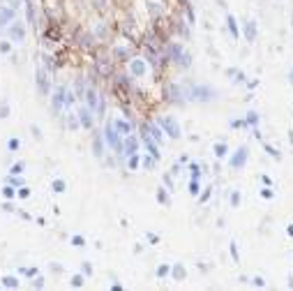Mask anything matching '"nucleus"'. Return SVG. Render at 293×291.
Wrapping results in <instances>:
<instances>
[{"label": "nucleus", "mask_w": 293, "mask_h": 291, "mask_svg": "<svg viewBox=\"0 0 293 291\" xmlns=\"http://www.w3.org/2000/svg\"><path fill=\"white\" fill-rule=\"evenodd\" d=\"M104 139H106V143H109L115 153H120V155H123V141H120V132H118V127H115L113 123H106Z\"/></svg>", "instance_id": "1"}, {"label": "nucleus", "mask_w": 293, "mask_h": 291, "mask_svg": "<svg viewBox=\"0 0 293 291\" xmlns=\"http://www.w3.org/2000/svg\"><path fill=\"white\" fill-rule=\"evenodd\" d=\"M189 97L196 102H208V100H215V91L208 88V85H194L189 91Z\"/></svg>", "instance_id": "2"}, {"label": "nucleus", "mask_w": 293, "mask_h": 291, "mask_svg": "<svg viewBox=\"0 0 293 291\" xmlns=\"http://www.w3.org/2000/svg\"><path fill=\"white\" fill-rule=\"evenodd\" d=\"M169 55L173 58L175 63H178L180 67H189V63H192V61H189V53H185V51L180 49L178 44H171V46H169Z\"/></svg>", "instance_id": "3"}, {"label": "nucleus", "mask_w": 293, "mask_h": 291, "mask_svg": "<svg viewBox=\"0 0 293 291\" xmlns=\"http://www.w3.org/2000/svg\"><path fill=\"white\" fill-rule=\"evenodd\" d=\"M141 139H143V143H145V148H148V153L153 157H159V148H157V143H155V139L148 134V125H143L141 127Z\"/></svg>", "instance_id": "4"}, {"label": "nucleus", "mask_w": 293, "mask_h": 291, "mask_svg": "<svg viewBox=\"0 0 293 291\" xmlns=\"http://www.w3.org/2000/svg\"><path fill=\"white\" fill-rule=\"evenodd\" d=\"M159 125L169 132L171 139H178V136H180V125L173 121V118H159Z\"/></svg>", "instance_id": "5"}, {"label": "nucleus", "mask_w": 293, "mask_h": 291, "mask_svg": "<svg viewBox=\"0 0 293 291\" xmlns=\"http://www.w3.org/2000/svg\"><path fill=\"white\" fill-rule=\"evenodd\" d=\"M247 155H249L247 146H243V148H238V153H236V155H233V160H231V169H243V166H245V162H247Z\"/></svg>", "instance_id": "6"}, {"label": "nucleus", "mask_w": 293, "mask_h": 291, "mask_svg": "<svg viewBox=\"0 0 293 291\" xmlns=\"http://www.w3.org/2000/svg\"><path fill=\"white\" fill-rule=\"evenodd\" d=\"M85 104H88V109L93 111H100V95H97V91H93V88H88L85 91Z\"/></svg>", "instance_id": "7"}, {"label": "nucleus", "mask_w": 293, "mask_h": 291, "mask_svg": "<svg viewBox=\"0 0 293 291\" xmlns=\"http://www.w3.org/2000/svg\"><path fill=\"white\" fill-rule=\"evenodd\" d=\"M35 74H37V85H40V93H42V95H49V88H51V85H49V76L44 74V70H42V67H37Z\"/></svg>", "instance_id": "8"}, {"label": "nucleus", "mask_w": 293, "mask_h": 291, "mask_svg": "<svg viewBox=\"0 0 293 291\" xmlns=\"http://www.w3.org/2000/svg\"><path fill=\"white\" fill-rule=\"evenodd\" d=\"M65 88H55V93H53V100H51V106H53V111H60L63 109V104H65Z\"/></svg>", "instance_id": "9"}, {"label": "nucleus", "mask_w": 293, "mask_h": 291, "mask_svg": "<svg viewBox=\"0 0 293 291\" xmlns=\"http://www.w3.org/2000/svg\"><path fill=\"white\" fill-rule=\"evenodd\" d=\"M129 72H132V76H143L145 74V63L141 61V58H134V61L129 63Z\"/></svg>", "instance_id": "10"}, {"label": "nucleus", "mask_w": 293, "mask_h": 291, "mask_svg": "<svg viewBox=\"0 0 293 291\" xmlns=\"http://www.w3.org/2000/svg\"><path fill=\"white\" fill-rule=\"evenodd\" d=\"M136 148H139V143H136V139L134 136H129L127 134V139H125V143H123V155H134L136 153Z\"/></svg>", "instance_id": "11"}, {"label": "nucleus", "mask_w": 293, "mask_h": 291, "mask_svg": "<svg viewBox=\"0 0 293 291\" xmlns=\"http://www.w3.org/2000/svg\"><path fill=\"white\" fill-rule=\"evenodd\" d=\"M10 35H12V40H14V42H23L25 28H23V25H19V23L12 25V28H10Z\"/></svg>", "instance_id": "12"}, {"label": "nucleus", "mask_w": 293, "mask_h": 291, "mask_svg": "<svg viewBox=\"0 0 293 291\" xmlns=\"http://www.w3.org/2000/svg\"><path fill=\"white\" fill-rule=\"evenodd\" d=\"M79 118H81V125H83L85 130H90V127H93V115H90V109H81L79 111Z\"/></svg>", "instance_id": "13"}, {"label": "nucleus", "mask_w": 293, "mask_h": 291, "mask_svg": "<svg viewBox=\"0 0 293 291\" xmlns=\"http://www.w3.org/2000/svg\"><path fill=\"white\" fill-rule=\"evenodd\" d=\"M245 35H247L249 42L256 40V23H254V21H247V23H245Z\"/></svg>", "instance_id": "14"}, {"label": "nucleus", "mask_w": 293, "mask_h": 291, "mask_svg": "<svg viewBox=\"0 0 293 291\" xmlns=\"http://www.w3.org/2000/svg\"><path fill=\"white\" fill-rule=\"evenodd\" d=\"M113 125L118 127V132H120V134H125V136L132 132V123H127V121H113Z\"/></svg>", "instance_id": "15"}, {"label": "nucleus", "mask_w": 293, "mask_h": 291, "mask_svg": "<svg viewBox=\"0 0 293 291\" xmlns=\"http://www.w3.org/2000/svg\"><path fill=\"white\" fill-rule=\"evenodd\" d=\"M12 16H14V12H12L10 7H3V10H0V25H5Z\"/></svg>", "instance_id": "16"}, {"label": "nucleus", "mask_w": 293, "mask_h": 291, "mask_svg": "<svg viewBox=\"0 0 293 291\" xmlns=\"http://www.w3.org/2000/svg\"><path fill=\"white\" fill-rule=\"evenodd\" d=\"M95 155H97V157L104 155V146H102V136L100 134H95Z\"/></svg>", "instance_id": "17"}, {"label": "nucleus", "mask_w": 293, "mask_h": 291, "mask_svg": "<svg viewBox=\"0 0 293 291\" xmlns=\"http://www.w3.org/2000/svg\"><path fill=\"white\" fill-rule=\"evenodd\" d=\"M226 23H229V31H231V35H233V37H238V35H240V31H238V23H236V19H233V16H226Z\"/></svg>", "instance_id": "18"}, {"label": "nucleus", "mask_w": 293, "mask_h": 291, "mask_svg": "<svg viewBox=\"0 0 293 291\" xmlns=\"http://www.w3.org/2000/svg\"><path fill=\"white\" fill-rule=\"evenodd\" d=\"M229 74H231V81H233V83H243L245 81V74L238 70H229Z\"/></svg>", "instance_id": "19"}, {"label": "nucleus", "mask_w": 293, "mask_h": 291, "mask_svg": "<svg viewBox=\"0 0 293 291\" xmlns=\"http://www.w3.org/2000/svg\"><path fill=\"white\" fill-rule=\"evenodd\" d=\"M173 277H175V280H183V277H185V266H183V264H175V266H173Z\"/></svg>", "instance_id": "20"}, {"label": "nucleus", "mask_w": 293, "mask_h": 291, "mask_svg": "<svg viewBox=\"0 0 293 291\" xmlns=\"http://www.w3.org/2000/svg\"><path fill=\"white\" fill-rule=\"evenodd\" d=\"M226 155V143H215V157Z\"/></svg>", "instance_id": "21"}, {"label": "nucleus", "mask_w": 293, "mask_h": 291, "mask_svg": "<svg viewBox=\"0 0 293 291\" xmlns=\"http://www.w3.org/2000/svg\"><path fill=\"white\" fill-rule=\"evenodd\" d=\"M247 125H252V127L258 125V113H256V111H249V115H247Z\"/></svg>", "instance_id": "22"}, {"label": "nucleus", "mask_w": 293, "mask_h": 291, "mask_svg": "<svg viewBox=\"0 0 293 291\" xmlns=\"http://www.w3.org/2000/svg\"><path fill=\"white\" fill-rule=\"evenodd\" d=\"M148 132H150V136H153L155 141H162V132H159V127L150 125V127H148Z\"/></svg>", "instance_id": "23"}, {"label": "nucleus", "mask_w": 293, "mask_h": 291, "mask_svg": "<svg viewBox=\"0 0 293 291\" xmlns=\"http://www.w3.org/2000/svg\"><path fill=\"white\" fill-rule=\"evenodd\" d=\"M67 125H70V130H76V127H79V118H76L74 113H70L67 115Z\"/></svg>", "instance_id": "24"}, {"label": "nucleus", "mask_w": 293, "mask_h": 291, "mask_svg": "<svg viewBox=\"0 0 293 291\" xmlns=\"http://www.w3.org/2000/svg\"><path fill=\"white\" fill-rule=\"evenodd\" d=\"M266 153H268L270 157H275V160H282V153H279V151H275L273 146H266Z\"/></svg>", "instance_id": "25"}, {"label": "nucleus", "mask_w": 293, "mask_h": 291, "mask_svg": "<svg viewBox=\"0 0 293 291\" xmlns=\"http://www.w3.org/2000/svg\"><path fill=\"white\" fill-rule=\"evenodd\" d=\"M5 286H10V289H16V286H19V280H16V277H5Z\"/></svg>", "instance_id": "26"}, {"label": "nucleus", "mask_w": 293, "mask_h": 291, "mask_svg": "<svg viewBox=\"0 0 293 291\" xmlns=\"http://www.w3.org/2000/svg\"><path fill=\"white\" fill-rule=\"evenodd\" d=\"M157 201H159V203H166V206H169V196H166L164 190H157Z\"/></svg>", "instance_id": "27"}, {"label": "nucleus", "mask_w": 293, "mask_h": 291, "mask_svg": "<svg viewBox=\"0 0 293 291\" xmlns=\"http://www.w3.org/2000/svg\"><path fill=\"white\" fill-rule=\"evenodd\" d=\"M169 273H171V268H169V266H164V264H162V266L157 268V277H166Z\"/></svg>", "instance_id": "28"}, {"label": "nucleus", "mask_w": 293, "mask_h": 291, "mask_svg": "<svg viewBox=\"0 0 293 291\" xmlns=\"http://www.w3.org/2000/svg\"><path fill=\"white\" fill-rule=\"evenodd\" d=\"M72 245L83 247V245H85V238H83V236H72Z\"/></svg>", "instance_id": "29"}, {"label": "nucleus", "mask_w": 293, "mask_h": 291, "mask_svg": "<svg viewBox=\"0 0 293 291\" xmlns=\"http://www.w3.org/2000/svg\"><path fill=\"white\" fill-rule=\"evenodd\" d=\"M189 192H192V194H199V181H196V178H192V183H189Z\"/></svg>", "instance_id": "30"}, {"label": "nucleus", "mask_w": 293, "mask_h": 291, "mask_svg": "<svg viewBox=\"0 0 293 291\" xmlns=\"http://www.w3.org/2000/svg\"><path fill=\"white\" fill-rule=\"evenodd\" d=\"M143 166H145V169H155V157H148V155H145V157H143Z\"/></svg>", "instance_id": "31"}, {"label": "nucleus", "mask_w": 293, "mask_h": 291, "mask_svg": "<svg viewBox=\"0 0 293 291\" xmlns=\"http://www.w3.org/2000/svg\"><path fill=\"white\" fill-rule=\"evenodd\" d=\"M53 192H65V181H53Z\"/></svg>", "instance_id": "32"}, {"label": "nucleus", "mask_w": 293, "mask_h": 291, "mask_svg": "<svg viewBox=\"0 0 293 291\" xmlns=\"http://www.w3.org/2000/svg\"><path fill=\"white\" fill-rule=\"evenodd\" d=\"M189 169H192V178H196V181H199V176H201V169L196 164H192L189 166Z\"/></svg>", "instance_id": "33"}, {"label": "nucleus", "mask_w": 293, "mask_h": 291, "mask_svg": "<svg viewBox=\"0 0 293 291\" xmlns=\"http://www.w3.org/2000/svg\"><path fill=\"white\" fill-rule=\"evenodd\" d=\"M129 166H132V169L139 166V157H136V153H134V155H129Z\"/></svg>", "instance_id": "34"}, {"label": "nucleus", "mask_w": 293, "mask_h": 291, "mask_svg": "<svg viewBox=\"0 0 293 291\" xmlns=\"http://www.w3.org/2000/svg\"><path fill=\"white\" fill-rule=\"evenodd\" d=\"M23 162H16V164L14 166H12V173H21V171H23Z\"/></svg>", "instance_id": "35"}, {"label": "nucleus", "mask_w": 293, "mask_h": 291, "mask_svg": "<svg viewBox=\"0 0 293 291\" xmlns=\"http://www.w3.org/2000/svg\"><path fill=\"white\" fill-rule=\"evenodd\" d=\"M238 203H240V194L233 192V194H231V206H238Z\"/></svg>", "instance_id": "36"}, {"label": "nucleus", "mask_w": 293, "mask_h": 291, "mask_svg": "<svg viewBox=\"0 0 293 291\" xmlns=\"http://www.w3.org/2000/svg\"><path fill=\"white\" fill-rule=\"evenodd\" d=\"M83 284V277L81 275H74V280H72V286H81Z\"/></svg>", "instance_id": "37"}, {"label": "nucleus", "mask_w": 293, "mask_h": 291, "mask_svg": "<svg viewBox=\"0 0 293 291\" xmlns=\"http://www.w3.org/2000/svg\"><path fill=\"white\" fill-rule=\"evenodd\" d=\"M254 286H266V282H263V277H254Z\"/></svg>", "instance_id": "38"}, {"label": "nucleus", "mask_w": 293, "mask_h": 291, "mask_svg": "<svg viewBox=\"0 0 293 291\" xmlns=\"http://www.w3.org/2000/svg\"><path fill=\"white\" fill-rule=\"evenodd\" d=\"M19 148V139H10V151H16Z\"/></svg>", "instance_id": "39"}, {"label": "nucleus", "mask_w": 293, "mask_h": 291, "mask_svg": "<svg viewBox=\"0 0 293 291\" xmlns=\"http://www.w3.org/2000/svg\"><path fill=\"white\" fill-rule=\"evenodd\" d=\"M83 273H85V275H90V273H93V266H90L88 261H83Z\"/></svg>", "instance_id": "40"}, {"label": "nucleus", "mask_w": 293, "mask_h": 291, "mask_svg": "<svg viewBox=\"0 0 293 291\" xmlns=\"http://www.w3.org/2000/svg\"><path fill=\"white\" fill-rule=\"evenodd\" d=\"M145 238H148V241H150V243H153V245H155V243H157V241H159V238H157V234H148V236H145Z\"/></svg>", "instance_id": "41"}, {"label": "nucleus", "mask_w": 293, "mask_h": 291, "mask_svg": "<svg viewBox=\"0 0 293 291\" xmlns=\"http://www.w3.org/2000/svg\"><path fill=\"white\" fill-rule=\"evenodd\" d=\"M5 115H10V113H7V104H3V109H0V118H5Z\"/></svg>", "instance_id": "42"}, {"label": "nucleus", "mask_w": 293, "mask_h": 291, "mask_svg": "<svg viewBox=\"0 0 293 291\" xmlns=\"http://www.w3.org/2000/svg\"><path fill=\"white\" fill-rule=\"evenodd\" d=\"M231 254H233V259H238V250H236V243H231Z\"/></svg>", "instance_id": "43"}, {"label": "nucleus", "mask_w": 293, "mask_h": 291, "mask_svg": "<svg viewBox=\"0 0 293 291\" xmlns=\"http://www.w3.org/2000/svg\"><path fill=\"white\" fill-rule=\"evenodd\" d=\"M261 194H263L266 199H273V190H263V192H261Z\"/></svg>", "instance_id": "44"}, {"label": "nucleus", "mask_w": 293, "mask_h": 291, "mask_svg": "<svg viewBox=\"0 0 293 291\" xmlns=\"http://www.w3.org/2000/svg\"><path fill=\"white\" fill-rule=\"evenodd\" d=\"M286 234H288V236H293V224H288V226H286Z\"/></svg>", "instance_id": "45"}, {"label": "nucleus", "mask_w": 293, "mask_h": 291, "mask_svg": "<svg viewBox=\"0 0 293 291\" xmlns=\"http://www.w3.org/2000/svg\"><path fill=\"white\" fill-rule=\"evenodd\" d=\"M288 83L293 85V70H291V74H288Z\"/></svg>", "instance_id": "46"}, {"label": "nucleus", "mask_w": 293, "mask_h": 291, "mask_svg": "<svg viewBox=\"0 0 293 291\" xmlns=\"http://www.w3.org/2000/svg\"><path fill=\"white\" fill-rule=\"evenodd\" d=\"M288 141H291V143H293V132H288Z\"/></svg>", "instance_id": "47"}, {"label": "nucleus", "mask_w": 293, "mask_h": 291, "mask_svg": "<svg viewBox=\"0 0 293 291\" xmlns=\"http://www.w3.org/2000/svg\"><path fill=\"white\" fill-rule=\"evenodd\" d=\"M288 286H291V289H293V277H288Z\"/></svg>", "instance_id": "48"}]
</instances>
